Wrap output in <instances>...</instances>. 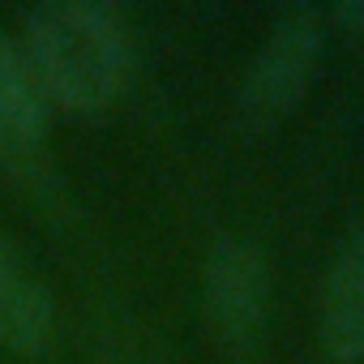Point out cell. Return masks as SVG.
Listing matches in <instances>:
<instances>
[{
  "mask_svg": "<svg viewBox=\"0 0 364 364\" xmlns=\"http://www.w3.org/2000/svg\"><path fill=\"white\" fill-rule=\"evenodd\" d=\"M43 129H48V99L39 95L22 52L0 35V150L22 163L31 150H39Z\"/></svg>",
  "mask_w": 364,
  "mask_h": 364,
  "instance_id": "cell-6",
  "label": "cell"
},
{
  "mask_svg": "<svg viewBox=\"0 0 364 364\" xmlns=\"http://www.w3.org/2000/svg\"><path fill=\"white\" fill-rule=\"evenodd\" d=\"M330 22L360 35V31H364V0H343V5H334V9H330Z\"/></svg>",
  "mask_w": 364,
  "mask_h": 364,
  "instance_id": "cell-7",
  "label": "cell"
},
{
  "mask_svg": "<svg viewBox=\"0 0 364 364\" xmlns=\"http://www.w3.org/2000/svg\"><path fill=\"white\" fill-rule=\"evenodd\" d=\"M22 60L48 103L69 112L107 107L129 82V31L99 0H43L22 22Z\"/></svg>",
  "mask_w": 364,
  "mask_h": 364,
  "instance_id": "cell-1",
  "label": "cell"
},
{
  "mask_svg": "<svg viewBox=\"0 0 364 364\" xmlns=\"http://www.w3.org/2000/svg\"><path fill=\"white\" fill-rule=\"evenodd\" d=\"M321 14L309 5H291L274 18V26L266 31L257 56L249 60L245 86H240V116L249 129H266L279 124L300 95L309 90L317 60H321Z\"/></svg>",
  "mask_w": 364,
  "mask_h": 364,
  "instance_id": "cell-2",
  "label": "cell"
},
{
  "mask_svg": "<svg viewBox=\"0 0 364 364\" xmlns=\"http://www.w3.org/2000/svg\"><path fill=\"white\" fill-rule=\"evenodd\" d=\"M56 304L43 279L0 232V343L18 355H39L52 343Z\"/></svg>",
  "mask_w": 364,
  "mask_h": 364,
  "instance_id": "cell-5",
  "label": "cell"
},
{
  "mask_svg": "<svg viewBox=\"0 0 364 364\" xmlns=\"http://www.w3.org/2000/svg\"><path fill=\"white\" fill-rule=\"evenodd\" d=\"M321 347L338 364L364 360V228H355L321 283Z\"/></svg>",
  "mask_w": 364,
  "mask_h": 364,
  "instance_id": "cell-4",
  "label": "cell"
},
{
  "mask_svg": "<svg viewBox=\"0 0 364 364\" xmlns=\"http://www.w3.org/2000/svg\"><path fill=\"white\" fill-rule=\"evenodd\" d=\"M266 300H270V279L262 253L240 236L215 240L202 266V304L215 338L232 351H249L262 338Z\"/></svg>",
  "mask_w": 364,
  "mask_h": 364,
  "instance_id": "cell-3",
  "label": "cell"
}]
</instances>
